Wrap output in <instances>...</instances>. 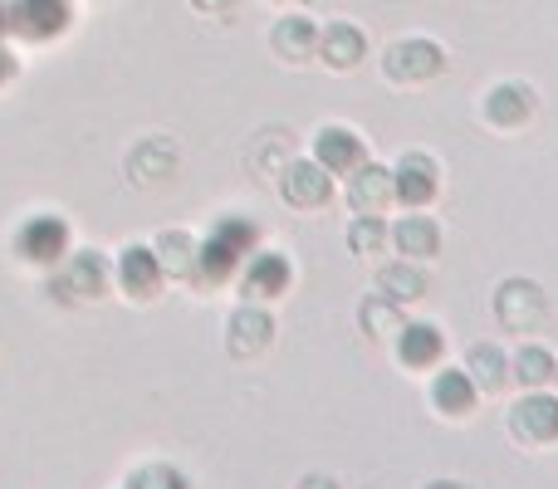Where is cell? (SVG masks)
<instances>
[{
    "instance_id": "21",
    "label": "cell",
    "mask_w": 558,
    "mask_h": 489,
    "mask_svg": "<svg viewBox=\"0 0 558 489\" xmlns=\"http://www.w3.org/2000/svg\"><path fill=\"white\" fill-rule=\"evenodd\" d=\"M157 249H162V255H157V259H162V274H167V269H177V274H186V269H192V241H186V235H162V245H157Z\"/></svg>"
},
{
    "instance_id": "25",
    "label": "cell",
    "mask_w": 558,
    "mask_h": 489,
    "mask_svg": "<svg viewBox=\"0 0 558 489\" xmlns=\"http://www.w3.org/2000/svg\"><path fill=\"white\" fill-rule=\"evenodd\" d=\"M10 74H15V54H10V49L5 45H0V84H5V78Z\"/></svg>"
},
{
    "instance_id": "16",
    "label": "cell",
    "mask_w": 558,
    "mask_h": 489,
    "mask_svg": "<svg viewBox=\"0 0 558 489\" xmlns=\"http://www.w3.org/2000/svg\"><path fill=\"white\" fill-rule=\"evenodd\" d=\"M363 54H367V45H363V35H357L353 25H333V29L324 35V64L353 69Z\"/></svg>"
},
{
    "instance_id": "3",
    "label": "cell",
    "mask_w": 558,
    "mask_h": 489,
    "mask_svg": "<svg viewBox=\"0 0 558 489\" xmlns=\"http://www.w3.org/2000/svg\"><path fill=\"white\" fill-rule=\"evenodd\" d=\"M15 249L29 259V265H59L69 255V225L59 216H35V221L20 225Z\"/></svg>"
},
{
    "instance_id": "8",
    "label": "cell",
    "mask_w": 558,
    "mask_h": 489,
    "mask_svg": "<svg viewBox=\"0 0 558 489\" xmlns=\"http://www.w3.org/2000/svg\"><path fill=\"white\" fill-rule=\"evenodd\" d=\"M348 201H353L357 216H383L387 201H397L392 172H383V167H357V172L348 176Z\"/></svg>"
},
{
    "instance_id": "1",
    "label": "cell",
    "mask_w": 558,
    "mask_h": 489,
    "mask_svg": "<svg viewBox=\"0 0 558 489\" xmlns=\"http://www.w3.org/2000/svg\"><path fill=\"white\" fill-rule=\"evenodd\" d=\"M255 241H260V231H255V221H245V216L216 221L206 245L196 249V274H202L206 284H226V279L241 269V259L255 255Z\"/></svg>"
},
{
    "instance_id": "4",
    "label": "cell",
    "mask_w": 558,
    "mask_h": 489,
    "mask_svg": "<svg viewBox=\"0 0 558 489\" xmlns=\"http://www.w3.org/2000/svg\"><path fill=\"white\" fill-rule=\"evenodd\" d=\"M363 157H367V147H363V137H357L353 127H324V133L314 137V162L324 167L328 176L357 172V167H363Z\"/></svg>"
},
{
    "instance_id": "11",
    "label": "cell",
    "mask_w": 558,
    "mask_h": 489,
    "mask_svg": "<svg viewBox=\"0 0 558 489\" xmlns=\"http://www.w3.org/2000/svg\"><path fill=\"white\" fill-rule=\"evenodd\" d=\"M284 289H289V259L275 255V249L251 255V269H245V294L251 298H279Z\"/></svg>"
},
{
    "instance_id": "7",
    "label": "cell",
    "mask_w": 558,
    "mask_h": 489,
    "mask_svg": "<svg viewBox=\"0 0 558 489\" xmlns=\"http://www.w3.org/2000/svg\"><path fill=\"white\" fill-rule=\"evenodd\" d=\"M441 49L432 39H402V45L387 49V74L392 78H432L441 74Z\"/></svg>"
},
{
    "instance_id": "18",
    "label": "cell",
    "mask_w": 558,
    "mask_h": 489,
    "mask_svg": "<svg viewBox=\"0 0 558 489\" xmlns=\"http://www.w3.org/2000/svg\"><path fill=\"white\" fill-rule=\"evenodd\" d=\"M465 372H471V382H475V392H495V387L505 382V357L495 353V347H475L471 353V367H465Z\"/></svg>"
},
{
    "instance_id": "13",
    "label": "cell",
    "mask_w": 558,
    "mask_h": 489,
    "mask_svg": "<svg viewBox=\"0 0 558 489\" xmlns=\"http://www.w3.org/2000/svg\"><path fill=\"white\" fill-rule=\"evenodd\" d=\"M397 357H402L407 367H432V363H441V328H432V323H407V328H397Z\"/></svg>"
},
{
    "instance_id": "2",
    "label": "cell",
    "mask_w": 558,
    "mask_h": 489,
    "mask_svg": "<svg viewBox=\"0 0 558 489\" xmlns=\"http://www.w3.org/2000/svg\"><path fill=\"white\" fill-rule=\"evenodd\" d=\"M5 29L20 39H54L69 29V0H10Z\"/></svg>"
},
{
    "instance_id": "27",
    "label": "cell",
    "mask_w": 558,
    "mask_h": 489,
    "mask_svg": "<svg viewBox=\"0 0 558 489\" xmlns=\"http://www.w3.org/2000/svg\"><path fill=\"white\" fill-rule=\"evenodd\" d=\"M0 35H5V0H0Z\"/></svg>"
},
{
    "instance_id": "24",
    "label": "cell",
    "mask_w": 558,
    "mask_h": 489,
    "mask_svg": "<svg viewBox=\"0 0 558 489\" xmlns=\"http://www.w3.org/2000/svg\"><path fill=\"white\" fill-rule=\"evenodd\" d=\"M383 289H402L397 298H422V279H416V274H387Z\"/></svg>"
},
{
    "instance_id": "19",
    "label": "cell",
    "mask_w": 558,
    "mask_h": 489,
    "mask_svg": "<svg viewBox=\"0 0 558 489\" xmlns=\"http://www.w3.org/2000/svg\"><path fill=\"white\" fill-rule=\"evenodd\" d=\"M554 372H558V363L544 353V347H524V353L514 357V377H520L524 387H544Z\"/></svg>"
},
{
    "instance_id": "26",
    "label": "cell",
    "mask_w": 558,
    "mask_h": 489,
    "mask_svg": "<svg viewBox=\"0 0 558 489\" xmlns=\"http://www.w3.org/2000/svg\"><path fill=\"white\" fill-rule=\"evenodd\" d=\"M196 5H202V10H216V5H226V0H196Z\"/></svg>"
},
{
    "instance_id": "17",
    "label": "cell",
    "mask_w": 558,
    "mask_h": 489,
    "mask_svg": "<svg viewBox=\"0 0 558 489\" xmlns=\"http://www.w3.org/2000/svg\"><path fill=\"white\" fill-rule=\"evenodd\" d=\"M64 279H69V289H74L78 298H94V294H104V284H108V265L84 249V255L69 259V274Z\"/></svg>"
},
{
    "instance_id": "23",
    "label": "cell",
    "mask_w": 558,
    "mask_h": 489,
    "mask_svg": "<svg viewBox=\"0 0 558 489\" xmlns=\"http://www.w3.org/2000/svg\"><path fill=\"white\" fill-rule=\"evenodd\" d=\"M128 489H186V480L182 475H172V470H162V465H153V470L133 475V485Z\"/></svg>"
},
{
    "instance_id": "9",
    "label": "cell",
    "mask_w": 558,
    "mask_h": 489,
    "mask_svg": "<svg viewBox=\"0 0 558 489\" xmlns=\"http://www.w3.org/2000/svg\"><path fill=\"white\" fill-rule=\"evenodd\" d=\"M392 192L402 206H426L436 196V162L422 152H407L402 167L392 172Z\"/></svg>"
},
{
    "instance_id": "22",
    "label": "cell",
    "mask_w": 558,
    "mask_h": 489,
    "mask_svg": "<svg viewBox=\"0 0 558 489\" xmlns=\"http://www.w3.org/2000/svg\"><path fill=\"white\" fill-rule=\"evenodd\" d=\"M308 39H314V25L308 20H284V25L275 29V49H308Z\"/></svg>"
},
{
    "instance_id": "10",
    "label": "cell",
    "mask_w": 558,
    "mask_h": 489,
    "mask_svg": "<svg viewBox=\"0 0 558 489\" xmlns=\"http://www.w3.org/2000/svg\"><path fill=\"white\" fill-rule=\"evenodd\" d=\"M279 192H284L289 206H324L333 182H328V172L318 162H294L284 172V182H279Z\"/></svg>"
},
{
    "instance_id": "5",
    "label": "cell",
    "mask_w": 558,
    "mask_h": 489,
    "mask_svg": "<svg viewBox=\"0 0 558 489\" xmlns=\"http://www.w3.org/2000/svg\"><path fill=\"white\" fill-rule=\"evenodd\" d=\"M118 284L133 298H153L162 289V259H157L153 245H128L123 259H118Z\"/></svg>"
},
{
    "instance_id": "15",
    "label": "cell",
    "mask_w": 558,
    "mask_h": 489,
    "mask_svg": "<svg viewBox=\"0 0 558 489\" xmlns=\"http://www.w3.org/2000/svg\"><path fill=\"white\" fill-rule=\"evenodd\" d=\"M392 241H397V249H402L407 259H432L436 249H441V231H436V221L432 216H407L402 225L392 231Z\"/></svg>"
},
{
    "instance_id": "20",
    "label": "cell",
    "mask_w": 558,
    "mask_h": 489,
    "mask_svg": "<svg viewBox=\"0 0 558 489\" xmlns=\"http://www.w3.org/2000/svg\"><path fill=\"white\" fill-rule=\"evenodd\" d=\"M383 241H387V225L377 221V216H357V225L348 231V245H353L357 255H377Z\"/></svg>"
},
{
    "instance_id": "12",
    "label": "cell",
    "mask_w": 558,
    "mask_h": 489,
    "mask_svg": "<svg viewBox=\"0 0 558 489\" xmlns=\"http://www.w3.org/2000/svg\"><path fill=\"white\" fill-rule=\"evenodd\" d=\"M432 402H436V412H441V416H471V406H475V382H471V372H465V367L436 372Z\"/></svg>"
},
{
    "instance_id": "14",
    "label": "cell",
    "mask_w": 558,
    "mask_h": 489,
    "mask_svg": "<svg viewBox=\"0 0 558 489\" xmlns=\"http://www.w3.org/2000/svg\"><path fill=\"white\" fill-rule=\"evenodd\" d=\"M530 113H534V94L524 84H500L490 98H485V118H490L495 127H514Z\"/></svg>"
},
{
    "instance_id": "6",
    "label": "cell",
    "mask_w": 558,
    "mask_h": 489,
    "mask_svg": "<svg viewBox=\"0 0 558 489\" xmlns=\"http://www.w3.org/2000/svg\"><path fill=\"white\" fill-rule=\"evenodd\" d=\"M510 431L530 445H549L558 441V402L554 396H524L510 416Z\"/></svg>"
}]
</instances>
